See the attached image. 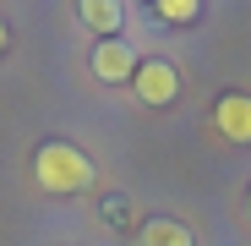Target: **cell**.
<instances>
[{
  "instance_id": "cell-2",
  "label": "cell",
  "mask_w": 251,
  "mask_h": 246,
  "mask_svg": "<svg viewBox=\"0 0 251 246\" xmlns=\"http://www.w3.org/2000/svg\"><path fill=\"white\" fill-rule=\"evenodd\" d=\"M131 93H137V104H148V109L175 104V93H180V71H175V60H142L137 77H131Z\"/></svg>"
},
{
  "instance_id": "cell-6",
  "label": "cell",
  "mask_w": 251,
  "mask_h": 246,
  "mask_svg": "<svg viewBox=\"0 0 251 246\" xmlns=\"http://www.w3.org/2000/svg\"><path fill=\"white\" fill-rule=\"evenodd\" d=\"M137 235H142V246H197V241H191V230H186V224H175V219H148Z\"/></svg>"
},
{
  "instance_id": "cell-8",
  "label": "cell",
  "mask_w": 251,
  "mask_h": 246,
  "mask_svg": "<svg viewBox=\"0 0 251 246\" xmlns=\"http://www.w3.org/2000/svg\"><path fill=\"white\" fill-rule=\"evenodd\" d=\"M0 50H6V22H0Z\"/></svg>"
},
{
  "instance_id": "cell-5",
  "label": "cell",
  "mask_w": 251,
  "mask_h": 246,
  "mask_svg": "<svg viewBox=\"0 0 251 246\" xmlns=\"http://www.w3.org/2000/svg\"><path fill=\"white\" fill-rule=\"evenodd\" d=\"M76 17H82V27H93L99 38H120L126 0H76Z\"/></svg>"
},
{
  "instance_id": "cell-4",
  "label": "cell",
  "mask_w": 251,
  "mask_h": 246,
  "mask_svg": "<svg viewBox=\"0 0 251 246\" xmlns=\"http://www.w3.org/2000/svg\"><path fill=\"white\" fill-rule=\"evenodd\" d=\"M213 126H219L229 142H251V93H219Z\"/></svg>"
},
{
  "instance_id": "cell-9",
  "label": "cell",
  "mask_w": 251,
  "mask_h": 246,
  "mask_svg": "<svg viewBox=\"0 0 251 246\" xmlns=\"http://www.w3.org/2000/svg\"><path fill=\"white\" fill-rule=\"evenodd\" d=\"M246 219H251V191H246Z\"/></svg>"
},
{
  "instance_id": "cell-1",
  "label": "cell",
  "mask_w": 251,
  "mask_h": 246,
  "mask_svg": "<svg viewBox=\"0 0 251 246\" xmlns=\"http://www.w3.org/2000/svg\"><path fill=\"white\" fill-rule=\"evenodd\" d=\"M33 181H38V191L76 197V191H88V186L99 181V170H93V159L82 153V148H71V142L50 137L44 148L33 153Z\"/></svg>"
},
{
  "instance_id": "cell-7",
  "label": "cell",
  "mask_w": 251,
  "mask_h": 246,
  "mask_svg": "<svg viewBox=\"0 0 251 246\" xmlns=\"http://www.w3.org/2000/svg\"><path fill=\"white\" fill-rule=\"evenodd\" d=\"M153 17L170 22V27H191L202 17V0H153Z\"/></svg>"
},
{
  "instance_id": "cell-3",
  "label": "cell",
  "mask_w": 251,
  "mask_h": 246,
  "mask_svg": "<svg viewBox=\"0 0 251 246\" xmlns=\"http://www.w3.org/2000/svg\"><path fill=\"white\" fill-rule=\"evenodd\" d=\"M88 66H93V77H99V82H131V77H137V66H142V55L126 44V38H99L93 55H88Z\"/></svg>"
}]
</instances>
